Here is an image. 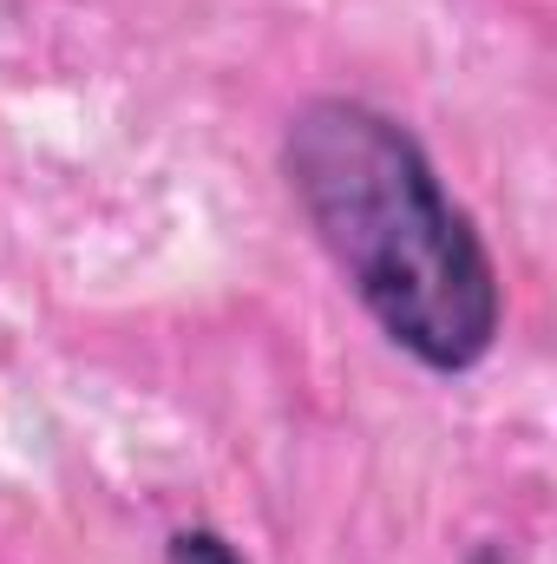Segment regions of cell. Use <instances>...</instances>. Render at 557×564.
<instances>
[{"label": "cell", "mask_w": 557, "mask_h": 564, "mask_svg": "<svg viewBox=\"0 0 557 564\" xmlns=\"http://www.w3.org/2000/svg\"><path fill=\"white\" fill-rule=\"evenodd\" d=\"M282 177L401 355L433 375H466L492 355L505 322L492 250L401 119L361 99H308L288 119Z\"/></svg>", "instance_id": "1"}, {"label": "cell", "mask_w": 557, "mask_h": 564, "mask_svg": "<svg viewBox=\"0 0 557 564\" xmlns=\"http://www.w3.org/2000/svg\"><path fill=\"white\" fill-rule=\"evenodd\" d=\"M171 564H243L217 532H204V525H190V532H171Z\"/></svg>", "instance_id": "2"}]
</instances>
